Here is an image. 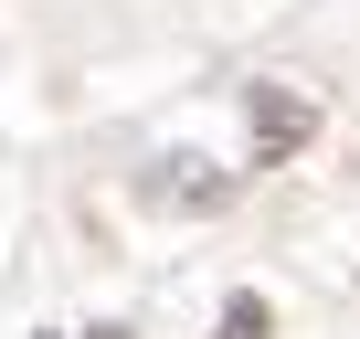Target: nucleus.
<instances>
[{
	"label": "nucleus",
	"instance_id": "1",
	"mask_svg": "<svg viewBox=\"0 0 360 339\" xmlns=\"http://www.w3.org/2000/svg\"><path fill=\"white\" fill-rule=\"evenodd\" d=\"M244 138H255V159H297L318 138V96L307 85H255L244 96Z\"/></svg>",
	"mask_w": 360,
	"mask_h": 339
},
{
	"label": "nucleus",
	"instance_id": "2",
	"mask_svg": "<svg viewBox=\"0 0 360 339\" xmlns=\"http://www.w3.org/2000/svg\"><path fill=\"white\" fill-rule=\"evenodd\" d=\"M159 202H180V212H223V202H233V181H223L212 159H169V181H159Z\"/></svg>",
	"mask_w": 360,
	"mask_h": 339
},
{
	"label": "nucleus",
	"instance_id": "3",
	"mask_svg": "<svg viewBox=\"0 0 360 339\" xmlns=\"http://www.w3.org/2000/svg\"><path fill=\"white\" fill-rule=\"evenodd\" d=\"M212 339H276V307H265L255 286H233V297H223V328H212Z\"/></svg>",
	"mask_w": 360,
	"mask_h": 339
}]
</instances>
